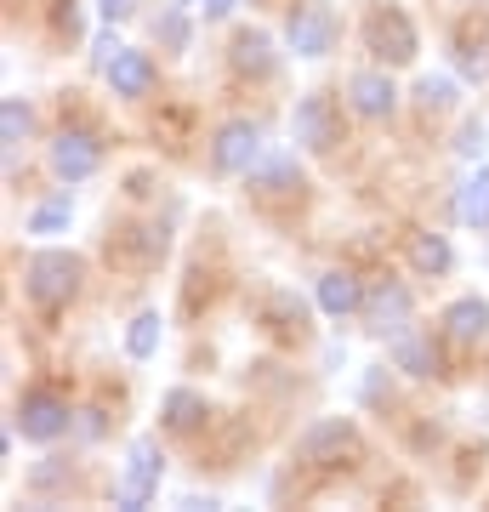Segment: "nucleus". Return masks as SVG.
I'll return each mask as SVG.
<instances>
[{"mask_svg": "<svg viewBox=\"0 0 489 512\" xmlns=\"http://www.w3.org/2000/svg\"><path fill=\"white\" fill-rule=\"evenodd\" d=\"M273 330H302V302L290 291L273 296Z\"/></svg>", "mask_w": 489, "mask_h": 512, "instance_id": "26", "label": "nucleus"}, {"mask_svg": "<svg viewBox=\"0 0 489 512\" xmlns=\"http://www.w3.org/2000/svg\"><path fill=\"white\" fill-rule=\"evenodd\" d=\"M137 12V0H103V23H126Z\"/></svg>", "mask_w": 489, "mask_h": 512, "instance_id": "29", "label": "nucleus"}, {"mask_svg": "<svg viewBox=\"0 0 489 512\" xmlns=\"http://www.w3.org/2000/svg\"><path fill=\"white\" fill-rule=\"evenodd\" d=\"M410 268H416L421 279H438L455 268V251L444 234H410Z\"/></svg>", "mask_w": 489, "mask_h": 512, "instance_id": "20", "label": "nucleus"}, {"mask_svg": "<svg viewBox=\"0 0 489 512\" xmlns=\"http://www.w3.org/2000/svg\"><path fill=\"white\" fill-rule=\"evenodd\" d=\"M262 126L256 120H222L217 137H211V171L222 177H251V165L262 160Z\"/></svg>", "mask_w": 489, "mask_h": 512, "instance_id": "6", "label": "nucleus"}, {"mask_svg": "<svg viewBox=\"0 0 489 512\" xmlns=\"http://www.w3.org/2000/svg\"><path fill=\"white\" fill-rule=\"evenodd\" d=\"M103 74H109L114 97H148L154 92V57H148L143 46H120V57H114Z\"/></svg>", "mask_w": 489, "mask_h": 512, "instance_id": "14", "label": "nucleus"}, {"mask_svg": "<svg viewBox=\"0 0 489 512\" xmlns=\"http://www.w3.org/2000/svg\"><path fill=\"white\" fill-rule=\"evenodd\" d=\"M29 120H35V114H29L23 97H0V143H6V165L18 160V143L29 137Z\"/></svg>", "mask_w": 489, "mask_h": 512, "instance_id": "22", "label": "nucleus"}, {"mask_svg": "<svg viewBox=\"0 0 489 512\" xmlns=\"http://www.w3.org/2000/svg\"><path fill=\"white\" fill-rule=\"evenodd\" d=\"M347 103H353V114H364V120H387V114L399 109V92H393L387 69H359L347 80Z\"/></svg>", "mask_w": 489, "mask_h": 512, "instance_id": "12", "label": "nucleus"}, {"mask_svg": "<svg viewBox=\"0 0 489 512\" xmlns=\"http://www.w3.org/2000/svg\"><path fill=\"white\" fill-rule=\"evenodd\" d=\"M69 427H74V410L52 387H23L18 404H12V433H23L29 444H57Z\"/></svg>", "mask_w": 489, "mask_h": 512, "instance_id": "2", "label": "nucleus"}, {"mask_svg": "<svg viewBox=\"0 0 489 512\" xmlns=\"http://www.w3.org/2000/svg\"><path fill=\"white\" fill-rule=\"evenodd\" d=\"M416 103L427 114H444L455 103V80H450V74H421V80H416Z\"/></svg>", "mask_w": 489, "mask_h": 512, "instance_id": "25", "label": "nucleus"}, {"mask_svg": "<svg viewBox=\"0 0 489 512\" xmlns=\"http://www.w3.org/2000/svg\"><path fill=\"white\" fill-rule=\"evenodd\" d=\"M455 222H467V228L489 234V165L478 171V177H467V183L455 188Z\"/></svg>", "mask_w": 489, "mask_h": 512, "instance_id": "19", "label": "nucleus"}, {"mask_svg": "<svg viewBox=\"0 0 489 512\" xmlns=\"http://www.w3.org/2000/svg\"><path fill=\"white\" fill-rule=\"evenodd\" d=\"M290 137H296L302 154H330L342 143V109L330 103V92H308L290 109Z\"/></svg>", "mask_w": 489, "mask_h": 512, "instance_id": "5", "label": "nucleus"}, {"mask_svg": "<svg viewBox=\"0 0 489 512\" xmlns=\"http://www.w3.org/2000/svg\"><path fill=\"white\" fill-rule=\"evenodd\" d=\"M364 46L381 57V63H416L421 40H416V23L404 18V6H370V18H364Z\"/></svg>", "mask_w": 489, "mask_h": 512, "instance_id": "3", "label": "nucleus"}, {"mask_svg": "<svg viewBox=\"0 0 489 512\" xmlns=\"http://www.w3.org/2000/svg\"><path fill=\"white\" fill-rule=\"evenodd\" d=\"M126 353H131V359H154V353H160V313H154V308L131 319V330H126Z\"/></svg>", "mask_w": 489, "mask_h": 512, "instance_id": "24", "label": "nucleus"}, {"mask_svg": "<svg viewBox=\"0 0 489 512\" xmlns=\"http://www.w3.org/2000/svg\"><path fill=\"white\" fill-rule=\"evenodd\" d=\"M205 393H194V387H171L160 399V427L165 433H194V427H205Z\"/></svg>", "mask_w": 489, "mask_h": 512, "instance_id": "17", "label": "nucleus"}, {"mask_svg": "<svg viewBox=\"0 0 489 512\" xmlns=\"http://www.w3.org/2000/svg\"><path fill=\"white\" fill-rule=\"evenodd\" d=\"M410 313H416V296H410L404 279H376V285L364 291V330H376V336L410 330Z\"/></svg>", "mask_w": 489, "mask_h": 512, "instance_id": "9", "label": "nucleus"}, {"mask_svg": "<svg viewBox=\"0 0 489 512\" xmlns=\"http://www.w3.org/2000/svg\"><path fill=\"white\" fill-rule=\"evenodd\" d=\"M182 6H200V0H182Z\"/></svg>", "mask_w": 489, "mask_h": 512, "instance_id": "32", "label": "nucleus"}, {"mask_svg": "<svg viewBox=\"0 0 489 512\" xmlns=\"http://www.w3.org/2000/svg\"><path fill=\"white\" fill-rule=\"evenodd\" d=\"M251 188H262V194H285V188H302V165H296V148H268V154L251 165Z\"/></svg>", "mask_w": 489, "mask_h": 512, "instance_id": "15", "label": "nucleus"}, {"mask_svg": "<svg viewBox=\"0 0 489 512\" xmlns=\"http://www.w3.org/2000/svg\"><path fill=\"white\" fill-rule=\"evenodd\" d=\"M57 478H63V461H46V467H35V473H29V484H35V490H46V484H57Z\"/></svg>", "mask_w": 489, "mask_h": 512, "instance_id": "28", "label": "nucleus"}, {"mask_svg": "<svg viewBox=\"0 0 489 512\" xmlns=\"http://www.w3.org/2000/svg\"><path fill=\"white\" fill-rule=\"evenodd\" d=\"M154 40H160L165 52H188V40H194V23H188V6H182V0L160 6V18H154Z\"/></svg>", "mask_w": 489, "mask_h": 512, "instance_id": "21", "label": "nucleus"}, {"mask_svg": "<svg viewBox=\"0 0 489 512\" xmlns=\"http://www.w3.org/2000/svg\"><path fill=\"white\" fill-rule=\"evenodd\" d=\"M336 40H342V23H336V12H330L325 0H302V6H290L285 46L296 57H330L336 52Z\"/></svg>", "mask_w": 489, "mask_h": 512, "instance_id": "4", "label": "nucleus"}, {"mask_svg": "<svg viewBox=\"0 0 489 512\" xmlns=\"http://www.w3.org/2000/svg\"><path fill=\"white\" fill-rule=\"evenodd\" d=\"M46 160H52L57 183H86V177L103 171V143L91 131H57L52 148H46Z\"/></svg>", "mask_w": 489, "mask_h": 512, "instance_id": "10", "label": "nucleus"}, {"mask_svg": "<svg viewBox=\"0 0 489 512\" xmlns=\"http://www.w3.org/2000/svg\"><path fill=\"white\" fill-rule=\"evenodd\" d=\"M444 330H450L455 342H478V336H489V302L484 296H455L450 308H444Z\"/></svg>", "mask_w": 489, "mask_h": 512, "instance_id": "18", "label": "nucleus"}, {"mask_svg": "<svg viewBox=\"0 0 489 512\" xmlns=\"http://www.w3.org/2000/svg\"><path fill=\"white\" fill-rule=\"evenodd\" d=\"M80 279H86V262L63 245H40L29 262H23V291L40 313H63L80 296Z\"/></svg>", "mask_w": 489, "mask_h": 512, "instance_id": "1", "label": "nucleus"}, {"mask_svg": "<svg viewBox=\"0 0 489 512\" xmlns=\"http://www.w3.org/2000/svg\"><path fill=\"white\" fill-rule=\"evenodd\" d=\"M200 12H205V23H222V18H234V0H200Z\"/></svg>", "mask_w": 489, "mask_h": 512, "instance_id": "30", "label": "nucleus"}, {"mask_svg": "<svg viewBox=\"0 0 489 512\" xmlns=\"http://www.w3.org/2000/svg\"><path fill=\"white\" fill-rule=\"evenodd\" d=\"M319 308H325L330 319L364 313V285H359V274H347V268H330V274H319Z\"/></svg>", "mask_w": 489, "mask_h": 512, "instance_id": "16", "label": "nucleus"}, {"mask_svg": "<svg viewBox=\"0 0 489 512\" xmlns=\"http://www.w3.org/2000/svg\"><path fill=\"white\" fill-rule=\"evenodd\" d=\"M353 444H359L353 416H319V421L302 427V439H296V461H302V467H336Z\"/></svg>", "mask_w": 489, "mask_h": 512, "instance_id": "7", "label": "nucleus"}, {"mask_svg": "<svg viewBox=\"0 0 489 512\" xmlns=\"http://www.w3.org/2000/svg\"><path fill=\"white\" fill-rule=\"evenodd\" d=\"M228 63H234L239 80H273V74H279L273 35H268V29H239L234 46H228Z\"/></svg>", "mask_w": 489, "mask_h": 512, "instance_id": "11", "label": "nucleus"}, {"mask_svg": "<svg viewBox=\"0 0 489 512\" xmlns=\"http://www.w3.org/2000/svg\"><path fill=\"white\" fill-rule=\"evenodd\" d=\"M74 217V200L69 194H52V200H40L35 211H29V234H63Z\"/></svg>", "mask_w": 489, "mask_h": 512, "instance_id": "23", "label": "nucleus"}, {"mask_svg": "<svg viewBox=\"0 0 489 512\" xmlns=\"http://www.w3.org/2000/svg\"><path fill=\"white\" fill-rule=\"evenodd\" d=\"M160 473H165V456H160V444L154 439H137L131 444V456H126V473H120V484H114V507H148L154 501V490H160Z\"/></svg>", "mask_w": 489, "mask_h": 512, "instance_id": "8", "label": "nucleus"}, {"mask_svg": "<svg viewBox=\"0 0 489 512\" xmlns=\"http://www.w3.org/2000/svg\"><path fill=\"white\" fill-rule=\"evenodd\" d=\"M387 359H393V370H404V376H438V348L433 336H421V330H399V336H387Z\"/></svg>", "mask_w": 489, "mask_h": 512, "instance_id": "13", "label": "nucleus"}, {"mask_svg": "<svg viewBox=\"0 0 489 512\" xmlns=\"http://www.w3.org/2000/svg\"><path fill=\"white\" fill-rule=\"evenodd\" d=\"M97 416H103V410H86V421H80V433H86V439H97V433H103V421H97Z\"/></svg>", "mask_w": 489, "mask_h": 512, "instance_id": "31", "label": "nucleus"}, {"mask_svg": "<svg viewBox=\"0 0 489 512\" xmlns=\"http://www.w3.org/2000/svg\"><path fill=\"white\" fill-rule=\"evenodd\" d=\"M484 120H467V126H461V137H455V154H461V160H478V154H484Z\"/></svg>", "mask_w": 489, "mask_h": 512, "instance_id": "27", "label": "nucleus"}]
</instances>
